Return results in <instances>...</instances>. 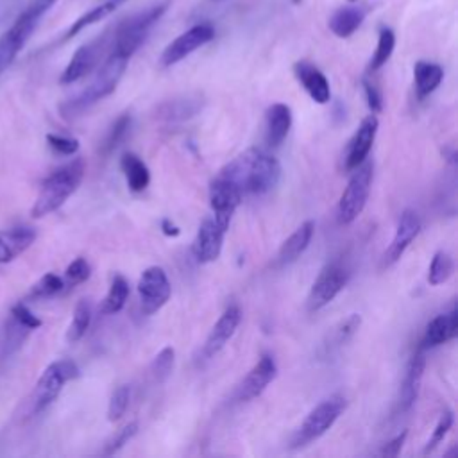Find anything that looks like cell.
<instances>
[{"label": "cell", "instance_id": "cell-21", "mask_svg": "<svg viewBox=\"0 0 458 458\" xmlns=\"http://www.w3.org/2000/svg\"><path fill=\"white\" fill-rule=\"evenodd\" d=\"M456 333H458V311L453 306L449 311L440 313L428 322L424 335L420 338V349L442 345L453 340Z\"/></svg>", "mask_w": 458, "mask_h": 458}, {"label": "cell", "instance_id": "cell-26", "mask_svg": "<svg viewBox=\"0 0 458 458\" xmlns=\"http://www.w3.org/2000/svg\"><path fill=\"white\" fill-rule=\"evenodd\" d=\"M200 107H202L200 97H177L159 104L156 116L165 122H182L195 116Z\"/></svg>", "mask_w": 458, "mask_h": 458}, {"label": "cell", "instance_id": "cell-15", "mask_svg": "<svg viewBox=\"0 0 458 458\" xmlns=\"http://www.w3.org/2000/svg\"><path fill=\"white\" fill-rule=\"evenodd\" d=\"M419 231H420V218H419L417 211L404 209L399 215L394 238L381 256V267L390 268L392 265H395L403 258V254L406 252L410 243L417 238Z\"/></svg>", "mask_w": 458, "mask_h": 458}, {"label": "cell", "instance_id": "cell-49", "mask_svg": "<svg viewBox=\"0 0 458 458\" xmlns=\"http://www.w3.org/2000/svg\"><path fill=\"white\" fill-rule=\"evenodd\" d=\"M349 2H356V0H349Z\"/></svg>", "mask_w": 458, "mask_h": 458}, {"label": "cell", "instance_id": "cell-9", "mask_svg": "<svg viewBox=\"0 0 458 458\" xmlns=\"http://www.w3.org/2000/svg\"><path fill=\"white\" fill-rule=\"evenodd\" d=\"M109 48H111V29L75 50L70 63L63 70L59 82L72 84V82H77V81L84 79L86 75H89L106 59Z\"/></svg>", "mask_w": 458, "mask_h": 458}, {"label": "cell", "instance_id": "cell-44", "mask_svg": "<svg viewBox=\"0 0 458 458\" xmlns=\"http://www.w3.org/2000/svg\"><path fill=\"white\" fill-rule=\"evenodd\" d=\"M11 317L18 322V324H21L23 327H27L29 331H34V329H38V327H41V318H38L23 302H18V304H14L13 308H11Z\"/></svg>", "mask_w": 458, "mask_h": 458}, {"label": "cell", "instance_id": "cell-38", "mask_svg": "<svg viewBox=\"0 0 458 458\" xmlns=\"http://www.w3.org/2000/svg\"><path fill=\"white\" fill-rule=\"evenodd\" d=\"M129 401H131V388L127 385H120L111 394V399L107 404V420L109 422L120 420L129 408Z\"/></svg>", "mask_w": 458, "mask_h": 458}, {"label": "cell", "instance_id": "cell-43", "mask_svg": "<svg viewBox=\"0 0 458 458\" xmlns=\"http://www.w3.org/2000/svg\"><path fill=\"white\" fill-rule=\"evenodd\" d=\"M29 333H30V331H29L27 327H23L21 324H18V322L11 317V322H9V326L5 327V338H4V345H5L7 352L18 349L20 344L27 338Z\"/></svg>", "mask_w": 458, "mask_h": 458}, {"label": "cell", "instance_id": "cell-30", "mask_svg": "<svg viewBox=\"0 0 458 458\" xmlns=\"http://www.w3.org/2000/svg\"><path fill=\"white\" fill-rule=\"evenodd\" d=\"M127 297H129V283L125 281L123 276L116 274L111 281V286L102 301V306H100V311L104 315H113V313H118L125 302H127Z\"/></svg>", "mask_w": 458, "mask_h": 458}, {"label": "cell", "instance_id": "cell-46", "mask_svg": "<svg viewBox=\"0 0 458 458\" xmlns=\"http://www.w3.org/2000/svg\"><path fill=\"white\" fill-rule=\"evenodd\" d=\"M406 437H408V431H406V429H403L401 433H397L394 438H390V440L381 447L379 456H383V458H395V456L401 453V449H403V445H404V442H406Z\"/></svg>", "mask_w": 458, "mask_h": 458}, {"label": "cell", "instance_id": "cell-11", "mask_svg": "<svg viewBox=\"0 0 458 458\" xmlns=\"http://www.w3.org/2000/svg\"><path fill=\"white\" fill-rule=\"evenodd\" d=\"M213 38H215V27L211 23L204 21V23L191 25L188 30L179 34L174 41H170L165 47L159 57V64L165 68L174 66L179 61L186 59L190 54H193L195 50H199L200 47L208 45Z\"/></svg>", "mask_w": 458, "mask_h": 458}, {"label": "cell", "instance_id": "cell-16", "mask_svg": "<svg viewBox=\"0 0 458 458\" xmlns=\"http://www.w3.org/2000/svg\"><path fill=\"white\" fill-rule=\"evenodd\" d=\"M242 322V310L238 304H229L222 315L218 317V320L215 322V326L211 327L204 345H202V351H200V356L202 360H211L215 358L222 349L224 345L233 338V335L236 333L238 326Z\"/></svg>", "mask_w": 458, "mask_h": 458}, {"label": "cell", "instance_id": "cell-35", "mask_svg": "<svg viewBox=\"0 0 458 458\" xmlns=\"http://www.w3.org/2000/svg\"><path fill=\"white\" fill-rule=\"evenodd\" d=\"M64 286H66L64 277H61L54 272H47L45 276L39 277V281L34 283V286L29 292V297L30 299H48V297L61 293L64 290Z\"/></svg>", "mask_w": 458, "mask_h": 458}, {"label": "cell", "instance_id": "cell-10", "mask_svg": "<svg viewBox=\"0 0 458 458\" xmlns=\"http://www.w3.org/2000/svg\"><path fill=\"white\" fill-rule=\"evenodd\" d=\"M349 268L340 263L333 261L327 263L313 281L308 299H306V308L308 311H318L324 306H327L349 283Z\"/></svg>", "mask_w": 458, "mask_h": 458}, {"label": "cell", "instance_id": "cell-14", "mask_svg": "<svg viewBox=\"0 0 458 458\" xmlns=\"http://www.w3.org/2000/svg\"><path fill=\"white\" fill-rule=\"evenodd\" d=\"M229 225L218 222L215 216H208L197 229L191 243V254L199 263H211L218 259L224 245V236Z\"/></svg>", "mask_w": 458, "mask_h": 458}, {"label": "cell", "instance_id": "cell-48", "mask_svg": "<svg viewBox=\"0 0 458 458\" xmlns=\"http://www.w3.org/2000/svg\"><path fill=\"white\" fill-rule=\"evenodd\" d=\"M301 2H302V0H292V4H293V5H299Z\"/></svg>", "mask_w": 458, "mask_h": 458}, {"label": "cell", "instance_id": "cell-42", "mask_svg": "<svg viewBox=\"0 0 458 458\" xmlns=\"http://www.w3.org/2000/svg\"><path fill=\"white\" fill-rule=\"evenodd\" d=\"M47 143L48 147L61 156H73L79 150V140L70 138V136H63V134H47Z\"/></svg>", "mask_w": 458, "mask_h": 458}, {"label": "cell", "instance_id": "cell-29", "mask_svg": "<svg viewBox=\"0 0 458 458\" xmlns=\"http://www.w3.org/2000/svg\"><path fill=\"white\" fill-rule=\"evenodd\" d=\"M123 2H127V0H102L100 4H97L95 7H91L89 11H86L84 14H81V16L68 27V30L64 32V36H63L61 41H68V39H72L73 36H77L79 32H82L84 29H88V27L95 25L97 21L107 18V16H109L111 13H114V9H116L118 5H122Z\"/></svg>", "mask_w": 458, "mask_h": 458}, {"label": "cell", "instance_id": "cell-37", "mask_svg": "<svg viewBox=\"0 0 458 458\" xmlns=\"http://www.w3.org/2000/svg\"><path fill=\"white\" fill-rule=\"evenodd\" d=\"M136 433H138V422H136V420H131V422L123 424L120 429H116V431L106 440L104 449H102V454H106V456L114 454V453L120 451Z\"/></svg>", "mask_w": 458, "mask_h": 458}, {"label": "cell", "instance_id": "cell-32", "mask_svg": "<svg viewBox=\"0 0 458 458\" xmlns=\"http://www.w3.org/2000/svg\"><path fill=\"white\" fill-rule=\"evenodd\" d=\"M395 48V34L392 29L388 27H381L379 34H377V45L376 50L372 54V59L369 63V70L376 72L379 70L383 64H386V61L392 57Z\"/></svg>", "mask_w": 458, "mask_h": 458}, {"label": "cell", "instance_id": "cell-2", "mask_svg": "<svg viewBox=\"0 0 458 458\" xmlns=\"http://www.w3.org/2000/svg\"><path fill=\"white\" fill-rule=\"evenodd\" d=\"M127 63H129L127 57L109 50L106 59L98 64V70H97L93 81L81 93H77L75 97H72L70 100L61 104V107H59L61 114L64 118L81 116L84 111H88L98 100L109 97L116 89V86L127 68Z\"/></svg>", "mask_w": 458, "mask_h": 458}, {"label": "cell", "instance_id": "cell-12", "mask_svg": "<svg viewBox=\"0 0 458 458\" xmlns=\"http://www.w3.org/2000/svg\"><path fill=\"white\" fill-rule=\"evenodd\" d=\"M170 293H172V286L166 272L161 267L154 265L141 272L138 279V295H140L141 310L147 315L159 311L170 299Z\"/></svg>", "mask_w": 458, "mask_h": 458}, {"label": "cell", "instance_id": "cell-39", "mask_svg": "<svg viewBox=\"0 0 458 458\" xmlns=\"http://www.w3.org/2000/svg\"><path fill=\"white\" fill-rule=\"evenodd\" d=\"M453 422H454V413H453L451 410H444V411L440 413L437 424H435V429H433L431 437L428 438V442H426V445H424V451H422L424 454L431 453V451L445 438V435H447L449 429L453 428Z\"/></svg>", "mask_w": 458, "mask_h": 458}, {"label": "cell", "instance_id": "cell-17", "mask_svg": "<svg viewBox=\"0 0 458 458\" xmlns=\"http://www.w3.org/2000/svg\"><path fill=\"white\" fill-rule=\"evenodd\" d=\"M242 199H243V193L238 190V186H234L225 177L216 175L211 181V184H209V204H211V209H213V216L218 222L229 225L236 208L242 202Z\"/></svg>", "mask_w": 458, "mask_h": 458}, {"label": "cell", "instance_id": "cell-22", "mask_svg": "<svg viewBox=\"0 0 458 458\" xmlns=\"http://www.w3.org/2000/svg\"><path fill=\"white\" fill-rule=\"evenodd\" d=\"M36 240V229L30 225H18L0 231V263H11L23 254Z\"/></svg>", "mask_w": 458, "mask_h": 458}, {"label": "cell", "instance_id": "cell-1", "mask_svg": "<svg viewBox=\"0 0 458 458\" xmlns=\"http://www.w3.org/2000/svg\"><path fill=\"white\" fill-rule=\"evenodd\" d=\"M218 175L238 186L243 195H263L279 182L281 165L267 150L250 147L231 159Z\"/></svg>", "mask_w": 458, "mask_h": 458}, {"label": "cell", "instance_id": "cell-45", "mask_svg": "<svg viewBox=\"0 0 458 458\" xmlns=\"http://www.w3.org/2000/svg\"><path fill=\"white\" fill-rule=\"evenodd\" d=\"M361 86H363V93H365L367 106L370 107V111H372V113L383 111V95H381L379 88H377L372 81H369L367 77H363Z\"/></svg>", "mask_w": 458, "mask_h": 458}, {"label": "cell", "instance_id": "cell-47", "mask_svg": "<svg viewBox=\"0 0 458 458\" xmlns=\"http://www.w3.org/2000/svg\"><path fill=\"white\" fill-rule=\"evenodd\" d=\"M161 231L166 236H179V233H181V229L170 218H163L161 220Z\"/></svg>", "mask_w": 458, "mask_h": 458}, {"label": "cell", "instance_id": "cell-23", "mask_svg": "<svg viewBox=\"0 0 458 458\" xmlns=\"http://www.w3.org/2000/svg\"><path fill=\"white\" fill-rule=\"evenodd\" d=\"M292 127V109L283 104L276 102L267 107L265 111V140L270 147H279L284 138L288 136Z\"/></svg>", "mask_w": 458, "mask_h": 458}, {"label": "cell", "instance_id": "cell-7", "mask_svg": "<svg viewBox=\"0 0 458 458\" xmlns=\"http://www.w3.org/2000/svg\"><path fill=\"white\" fill-rule=\"evenodd\" d=\"M79 377V367L72 360H57L50 363L39 376V379L34 385V390L29 397V411L30 415L43 411L47 406H50L64 385L72 379Z\"/></svg>", "mask_w": 458, "mask_h": 458}, {"label": "cell", "instance_id": "cell-8", "mask_svg": "<svg viewBox=\"0 0 458 458\" xmlns=\"http://www.w3.org/2000/svg\"><path fill=\"white\" fill-rule=\"evenodd\" d=\"M372 161L365 159L360 166L351 170V177L347 181V186L344 188L338 206H336V218L342 225L352 224L365 209L370 186H372Z\"/></svg>", "mask_w": 458, "mask_h": 458}, {"label": "cell", "instance_id": "cell-4", "mask_svg": "<svg viewBox=\"0 0 458 458\" xmlns=\"http://www.w3.org/2000/svg\"><path fill=\"white\" fill-rule=\"evenodd\" d=\"M84 177V161L81 157L54 170L39 188V193L30 208L32 218H43L59 209L70 195L75 193Z\"/></svg>", "mask_w": 458, "mask_h": 458}, {"label": "cell", "instance_id": "cell-6", "mask_svg": "<svg viewBox=\"0 0 458 458\" xmlns=\"http://www.w3.org/2000/svg\"><path fill=\"white\" fill-rule=\"evenodd\" d=\"M345 406H347V401L340 394H333L327 399L320 401L306 415V419L301 422V426L295 429V433L290 440V447L299 449V447H304V445L318 440L322 435H326L335 426L338 417L344 413Z\"/></svg>", "mask_w": 458, "mask_h": 458}, {"label": "cell", "instance_id": "cell-40", "mask_svg": "<svg viewBox=\"0 0 458 458\" xmlns=\"http://www.w3.org/2000/svg\"><path fill=\"white\" fill-rule=\"evenodd\" d=\"M91 276V265L86 258H75L64 270V283L68 286H75L89 279Z\"/></svg>", "mask_w": 458, "mask_h": 458}, {"label": "cell", "instance_id": "cell-5", "mask_svg": "<svg viewBox=\"0 0 458 458\" xmlns=\"http://www.w3.org/2000/svg\"><path fill=\"white\" fill-rule=\"evenodd\" d=\"M55 2L57 0H30L14 18L9 29L0 36V73L16 59L43 16L55 5Z\"/></svg>", "mask_w": 458, "mask_h": 458}, {"label": "cell", "instance_id": "cell-18", "mask_svg": "<svg viewBox=\"0 0 458 458\" xmlns=\"http://www.w3.org/2000/svg\"><path fill=\"white\" fill-rule=\"evenodd\" d=\"M377 127H379V122H377L376 114H369L361 120L356 132L349 140V145L345 150V168L347 170H354L369 157V152L376 140Z\"/></svg>", "mask_w": 458, "mask_h": 458}, {"label": "cell", "instance_id": "cell-20", "mask_svg": "<svg viewBox=\"0 0 458 458\" xmlns=\"http://www.w3.org/2000/svg\"><path fill=\"white\" fill-rule=\"evenodd\" d=\"M293 73L310 98L317 104H327L331 98V88L327 77L310 61H297L293 64Z\"/></svg>", "mask_w": 458, "mask_h": 458}, {"label": "cell", "instance_id": "cell-25", "mask_svg": "<svg viewBox=\"0 0 458 458\" xmlns=\"http://www.w3.org/2000/svg\"><path fill=\"white\" fill-rule=\"evenodd\" d=\"M315 233V222L313 220H306L302 222L279 247L277 252V263L279 265H290L293 263L308 247L310 242L313 238Z\"/></svg>", "mask_w": 458, "mask_h": 458}, {"label": "cell", "instance_id": "cell-27", "mask_svg": "<svg viewBox=\"0 0 458 458\" xmlns=\"http://www.w3.org/2000/svg\"><path fill=\"white\" fill-rule=\"evenodd\" d=\"M120 168L123 172L125 182H127L131 191L140 193V191H143L148 186L150 172H148V166L145 165V161L138 154L125 152L120 157Z\"/></svg>", "mask_w": 458, "mask_h": 458}, {"label": "cell", "instance_id": "cell-19", "mask_svg": "<svg viewBox=\"0 0 458 458\" xmlns=\"http://www.w3.org/2000/svg\"><path fill=\"white\" fill-rule=\"evenodd\" d=\"M424 369H426V358L422 349H419L408 361L406 370H404V377L401 383V390H399V399H397V410L408 411L417 397H419V390H420V383H422V376H424Z\"/></svg>", "mask_w": 458, "mask_h": 458}, {"label": "cell", "instance_id": "cell-34", "mask_svg": "<svg viewBox=\"0 0 458 458\" xmlns=\"http://www.w3.org/2000/svg\"><path fill=\"white\" fill-rule=\"evenodd\" d=\"M453 270H454V261H453L451 254L445 250H438V252H435V256L429 263L428 283L431 286H438L453 276Z\"/></svg>", "mask_w": 458, "mask_h": 458}, {"label": "cell", "instance_id": "cell-13", "mask_svg": "<svg viewBox=\"0 0 458 458\" xmlns=\"http://www.w3.org/2000/svg\"><path fill=\"white\" fill-rule=\"evenodd\" d=\"M277 376V363L272 354L263 352L258 361L252 365V369L243 376L240 385L236 386V401L249 403L256 397H259L267 386L276 379Z\"/></svg>", "mask_w": 458, "mask_h": 458}, {"label": "cell", "instance_id": "cell-36", "mask_svg": "<svg viewBox=\"0 0 458 458\" xmlns=\"http://www.w3.org/2000/svg\"><path fill=\"white\" fill-rule=\"evenodd\" d=\"M174 365H175V351H174V347L166 345L154 356V360L150 363L152 379L156 383H165L170 377Z\"/></svg>", "mask_w": 458, "mask_h": 458}, {"label": "cell", "instance_id": "cell-24", "mask_svg": "<svg viewBox=\"0 0 458 458\" xmlns=\"http://www.w3.org/2000/svg\"><path fill=\"white\" fill-rule=\"evenodd\" d=\"M367 7L365 5H344L338 7L327 20L329 30L336 38H351L363 23L367 16Z\"/></svg>", "mask_w": 458, "mask_h": 458}, {"label": "cell", "instance_id": "cell-3", "mask_svg": "<svg viewBox=\"0 0 458 458\" xmlns=\"http://www.w3.org/2000/svg\"><path fill=\"white\" fill-rule=\"evenodd\" d=\"M172 0H159L145 9H140L111 29V52L120 54L127 59L134 55V52L143 45L152 27L161 20V16L168 11Z\"/></svg>", "mask_w": 458, "mask_h": 458}, {"label": "cell", "instance_id": "cell-28", "mask_svg": "<svg viewBox=\"0 0 458 458\" xmlns=\"http://www.w3.org/2000/svg\"><path fill=\"white\" fill-rule=\"evenodd\" d=\"M444 70L440 64L431 61H417L413 66V82H415V93L422 100L428 95H431L442 82Z\"/></svg>", "mask_w": 458, "mask_h": 458}, {"label": "cell", "instance_id": "cell-33", "mask_svg": "<svg viewBox=\"0 0 458 458\" xmlns=\"http://www.w3.org/2000/svg\"><path fill=\"white\" fill-rule=\"evenodd\" d=\"M131 123H132V116H131L129 113L120 114V116L111 123V127H109V131H107V134H106V138H104V141H102V145H100V152H102L104 156L111 154V152L125 140V136H127V132H129V129H131Z\"/></svg>", "mask_w": 458, "mask_h": 458}, {"label": "cell", "instance_id": "cell-31", "mask_svg": "<svg viewBox=\"0 0 458 458\" xmlns=\"http://www.w3.org/2000/svg\"><path fill=\"white\" fill-rule=\"evenodd\" d=\"M89 322H91V304L88 299H81L73 308V317L66 331V340L70 344L79 342L86 335Z\"/></svg>", "mask_w": 458, "mask_h": 458}, {"label": "cell", "instance_id": "cell-41", "mask_svg": "<svg viewBox=\"0 0 458 458\" xmlns=\"http://www.w3.org/2000/svg\"><path fill=\"white\" fill-rule=\"evenodd\" d=\"M361 324V317L358 313H351L345 320L340 322V326L333 331L331 338H333V345H342L345 344L358 329Z\"/></svg>", "mask_w": 458, "mask_h": 458}]
</instances>
